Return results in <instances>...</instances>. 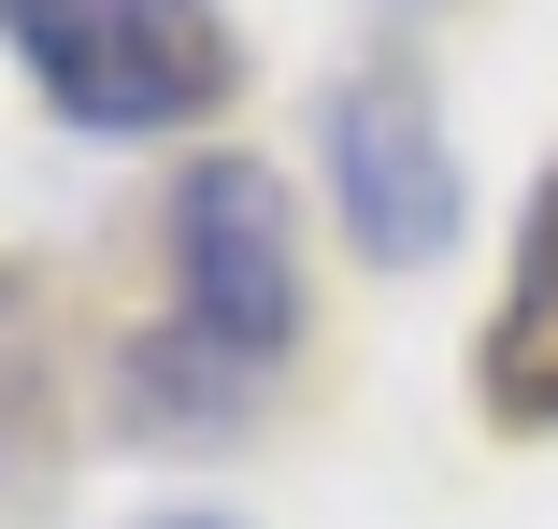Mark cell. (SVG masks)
Here are the masks:
<instances>
[{
	"label": "cell",
	"instance_id": "277c9868",
	"mask_svg": "<svg viewBox=\"0 0 558 529\" xmlns=\"http://www.w3.org/2000/svg\"><path fill=\"white\" fill-rule=\"evenodd\" d=\"M473 401L501 430H558V158H544L530 216H515V272H501V315L473 344Z\"/></svg>",
	"mask_w": 558,
	"mask_h": 529
},
{
	"label": "cell",
	"instance_id": "6da1fadb",
	"mask_svg": "<svg viewBox=\"0 0 558 529\" xmlns=\"http://www.w3.org/2000/svg\"><path fill=\"white\" fill-rule=\"evenodd\" d=\"M0 44L86 144H158L244 100V29L215 0H0Z\"/></svg>",
	"mask_w": 558,
	"mask_h": 529
},
{
	"label": "cell",
	"instance_id": "5b68a950",
	"mask_svg": "<svg viewBox=\"0 0 558 529\" xmlns=\"http://www.w3.org/2000/svg\"><path fill=\"white\" fill-rule=\"evenodd\" d=\"M44 430V330H29V272H0V472Z\"/></svg>",
	"mask_w": 558,
	"mask_h": 529
},
{
	"label": "cell",
	"instance_id": "7a4b0ae2",
	"mask_svg": "<svg viewBox=\"0 0 558 529\" xmlns=\"http://www.w3.org/2000/svg\"><path fill=\"white\" fill-rule=\"evenodd\" d=\"M172 330L258 386L301 358V216H287L272 158H186L172 172Z\"/></svg>",
	"mask_w": 558,
	"mask_h": 529
},
{
	"label": "cell",
	"instance_id": "3957f363",
	"mask_svg": "<svg viewBox=\"0 0 558 529\" xmlns=\"http://www.w3.org/2000/svg\"><path fill=\"white\" fill-rule=\"evenodd\" d=\"M329 200H344V244L373 272H429L444 244H459L473 186H459L444 100L415 72H344L329 86Z\"/></svg>",
	"mask_w": 558,
	"mask_h": 529
},
{
	"label": "cell",
	"instance_id": "8992f818",
	"mask_svg": "<svg viewBox=\"0 0 558 529\" xmlns=\"http://www.w3.org/2000/svg\"><path fill=\"white\" fill-rule=\"evenodd\" d=\"M158 529H230V515H158Z\"/></svg>",
	"mask_w": 558,
	"mask_h": 529
},
{
	"label": "cell",
	"instance_id": "52a82bcc",
	"mask_svg": "<svg viewBox=\"0 0 558 529\" xmlns=\"http://www.w3.org/2000/svg\"><path fill=\"white\" fill-rule=\"evenodd\" d=\"M401 15H444V0H401Z\"/></svg>",
	"mask_w": 558,
	"mask_h": 529
}]
</instances>
